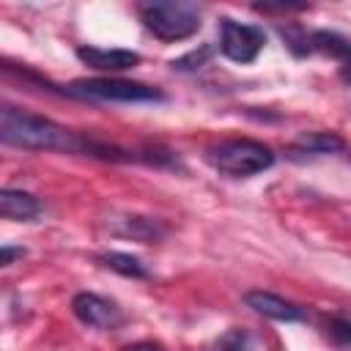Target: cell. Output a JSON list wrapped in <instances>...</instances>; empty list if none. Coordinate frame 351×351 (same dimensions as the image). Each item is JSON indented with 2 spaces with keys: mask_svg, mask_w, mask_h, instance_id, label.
<instances>
[{
  "mask_svg": "<svg viewBox=\"0 0 351 351\" xmlns=\"http://www.w3.org/2000/svg\"><path fill=\"white\" fill-rule=\"evenodd\" d=\"M0 140L30 151H74L77 145V137H71L55 121L16 110L11 104H3L0 110Z\"/></svg>",
  "mask_w": 351,
  "mask_h": 351,
  "instance_id": "6da1fadb",
  "label": "cell"
},
{
  "mask_svg": "<svg viewBox=\"0 0 351 351\" xmlns=\"http://www.w3.org/2000/svg\"><path fill=\"white\" fill-rule=\"evenodd\" d=\"M206 159L214 170L233 176V178H250V176H258L274 165L271 148L258 143V140H247V137L222 140V143L211 145Z\"/></svg>",
  "mask_w": 351,
  "mask_h": 351,
  "instance_id": "7a4b0ae2",
  "label": "cell"
},
{
  "mask_svg": "<svg viewBox=\"0 0 351 351\" xmlns=\"http://www.w3.org/2000/svg\"><path fill=\"white\" fill-rule=\"evenodd\" d=\"M140 19L148 33L159 41H184L200 30V8L186 0L167 3H140Z\"/></svg>",
  "mask_w": 351,
  "mask_h": 351,
  "instance_id": "3957f363",
  "label": "cell"
},
{
  "mask_svg": "<svg viewBox=\"0 0 351 351\" xmlns=\"http://www.w3.org/2000/svg\"><path fill=\"white\" fill-rule=\"evenodd\" d=\"M66 93L77 99H93V101H165V93L159 88L132 82V80H115V77L77 80L66 88Z\"/></svg>",
  "mask_w": 351,
  "mask_h": 351,
  "instance_id": "277c9868",
  "label": "cell"
},
{
  "mask_svg": "<svg viewBox=\"0 0 351 351\" xmlns=\"http://www.w3.org/2000/svg\"><path fill=\"white\" fill-rule=\"evenodd\" d=\"M266 44V33L258 25H244L230 16L219 19V52L233 63H252Z\"/></svg>",
  "mask_w": 351,
  "mask_h": 351,
  "instance_id": "5b68a950",
  "label": "cell"
},
{
  "mask_svg": "<svg viewBox=\"0 0 351 351\" xmlns=\"http://www.w3.org/2000/svg\"><path fill=\"white\" fill-rule=\"evenodd\" d=\"M71 310L85 326H93V329H112V326L121 324L118 304L104 299V296H99V293H93V291H80L71 299Z\"/></svg>",
  "mask_w": 351,
  "mask_h": 351,
  "instance_id": "8992f818",
  "label": "cell"
},
{
  "mask_svg": "<svg viewBox=\"0 0 351 351\" xmlns=\"http://www.w3.org/2000/svg\"><path fill=\"white\" fill-rule=\"evenodd\" d=\"M244 304L250 310H255L258 315L263 318H271V321H285V324H296L304 318L302 307H296L293 302L277 296V293H269V291H247L244 293Z\"/></svg>",
  "mask_w": 351,
  "mask_h": 351,
  "instance_id": "52a82bcc",
  "label": "cell"
},
{
  "mask_svg": "<svg viewBox=\"0 0 351 351\" xmlns=\"http://www.w3.org/2000/svg\"><path fill=\"white\" fill-rule=\"evenodd\" d=\"M77 58L96 71H126L143 60L140 52L134 49H101V47H77Z\"/></svg>",
  "mask_w": 351,
  "mask_h": 351,
  "instance_id": "ba28073f",
  "label": "cell"
},
{
  "mask_svg": "<svg viewBox=\"0 0 351 351\" xmlns=\"http://www.w3.org/2000/svg\"><path fill=\"white\" fill-rule=\"evenodd\" d=\"M41 200L22 189H3L0 192V214L14 222H30L41 214Z\"/></svg>",
  "mask_w": 351,
  "mask_h": 351,
  "instance_id": "9c48e42d",
  "label": "cell"
},
{
  "mask_svg": "<svg viewBox=\"0 0 351 351\" xmlns=\"http://www.w3.org/2000/svg\"><path fill=\"white\" fill-rule=\"evenodd\" d=\"M165 225L154 217H137V214H126V217H118L112 222V233L118 236H126V239H134V241H143V244H151V241H159L165 236Z\"/></svg>",
  "mask_w": 351,
  "mask_h": 351,
  "instance_id": "30bf717a",
  "label": "cell"
},
{
  "mask_svg": "<svg viewBox=\"0 0 351 351\" xmlns=\"http://www.w3.org/2000/svg\"><path fill=\"white\" fill-rule=\"evenodd\" d=\"M346 148V140L335 132H304L291 143V156L299 154H340Z\"/></svg>",
  "mask_w": 351,
  "mask_h": 351,
  "instance_id": "8fae6325",
  "label": "cell"
},
{
  "mask_svg": "<svg viewBox=\"0 0 351 351\" xmlns=\"http://www.w3.org/2000/svg\"><path fill=\"white\" fill-rule=\"evenodd\" d=\"M310 47H313V52H324V55L340 60V66L351 63V41L346 36L335 33V30H313L310 33Z\"/></svg>",
  "mask_w": 351,
  "mask_h": 351,
  "instance_id": "7c38bea8",
  "label": "cell"
},
{
  "mask_svg": "<svg viewBox=\"0 0 351 351\" xmlns=\"http://www.w3.org/2000/svg\"><path fill=\"white\" fill-rule=\"evenodd\" d=\"M99 261H101L107 269H112V271H118V274H123V277H132V280H145V277H148L145 263H143L140 258L129 255V252H101Z\"/></svg>",
  "mask_w": 351,
  "mask_h": 351,
  "instance_id": "4fadbf2b",
  "label": "cell"
},
{
  "mask_svg": "<svg viewBox=\"0 0 351 351\" xmlns=\"http://www.w3.org/2000/svg\"><path fill=\"white\" fill-rule=\"evenodd\" d=\"M277 33H280V38L285 41V47H288L296 58L313 52V47H310V33L302 30L299 25H293V22H291V25H277Z\"/></svg>",
  "mask_w": 351,
  "mask_h": 351,
  "instance_id": "5bb4252c",
  "label": "cell"
},
{
  "mask_svg": "<svg viewBox=\"0 0 351 351\" xmlns=\"http://www.w3.org/2000/svg\"><path fill=\"white\" fill-rule=\"evenodd\" d=\"M211 351H252V337L247 329H228L214 340Z\"/></svg>",
  "mask_w": 351,
  "mask_h": 351,
  "instance_id": "9a60e30c",
  "label": "cell"
},
{
  "mask_svg": "<svg viewBox=\"0 0 351 351\" xmlns=\"http://www.w3.org/2000/svg\"><path fill=\"white\" fill-rule=\"evenodd\" d=\"M211 55H214V47H211V44H200V47L189 49L186 55H181V58L170 60V66H173L176 71H197L200 66H206V63H208V58H211Z\"/></svg>",
  "mask_w": 351,
  "mask_h": 351,
  "instance_id": "2e32d148",
  "label": "cell"
},
{
  "mask_svg": "<svg viewBox=\"0 0 351 351\" xmlns=\"http://www.w3.org/2000/svg\"><path fill=\"white\" fill-rule=\"evenodd\" d=\"M326 332L332 335L335 343H340V346H351V321H348V318H329Z\"/></svg>",
  "mask_w": 351,
  "mask_h": 351,
  "instance_id": "e0dca14e",
  "label": "cell"
},
{
  "mask_svg": "<svg viewBox=\"0 0 351 351\" xmlns=\"http://www.w3.org/2000/svg\"><path fill=\"white\" fill-rule=\"evenodd\" d=\"M252 8L263 14H285V11H304L310 5L307 3H255Z\"/></svg>",
  "mask_w": 351,
  "mask_h": 351,
  "instance_id": "ac0fdd59",
  "label": "cell"
},
{
  "mask_svg": "<svg viewBox=\"0 0 351 351\" xmlns=\"http://www.w3.org/2000/svg\"><path fill=\"white\" fill-rule=\"evenodd\" d=\"M25 255V250L22 247H8V244H3V250H0V263L3 266H8L14 258H22Z\"/></svg>",
  "mask_w": 351,
  "mask_h": 351,
  "instance_id": "d6986e66",
  "label": "cell"
},
{
  "mask_svg": "<svg viewBox=\"0 0 351 351\" xmlns=\"http://www.w3.org/2000/svg\"><path fill=\"white\" fill-rule=\"evenodd\" d=\"M123 351H162V346H156V343H148V340H143V343H132V346H126Z\"/></svg>",
  "mask_w": 351,
  "mask_h": 351,
  "instance_id": "ffe728a7",
  "label": "cell"
},
{
  "mask_svg": "<svg viewBox=\"0 0 351 351\" xmlns=\"http://www.w3.org/2000/svg\"><path fill=\"white\" fill-rule=\"evenodd\" d=\"M340 80L351 85V63H343V66H340Z\"/></svg>",
  "mask_w": 351,
  "mask_h": 351,
  "instance_id": "44dd1931",
  "label": "cell"
}]
</instances>
